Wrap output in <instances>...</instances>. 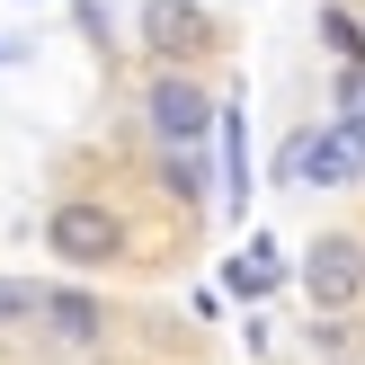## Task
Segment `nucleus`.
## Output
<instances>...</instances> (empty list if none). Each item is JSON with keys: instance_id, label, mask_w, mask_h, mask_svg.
I'll return each mask as SVG.
<instances>
[{"instance_id": "1", "label": "nucleus", "mask_w": 365, "mask_h": 365, "mask_svg": "<svg viewBox=\"0 0 365 365\" xmlns=\"http://www.w3.org/2000/svg\"><path fill=\"white\" fill-rule=\"evenodd\" d=\"M285 187H348L365 170V143H348V125H321V134H294L285 143Z\"/></svg>"}, {"instance_id": "2", "label": "nucleus", "mask_w": 365, "mask_h": 365, "mask_svg": "<svg viewBox=\"0 0 365 365\" xmlns=\"http://www.w3.org/2000/svg\"><path fill=\"white\" fill-rule=\"evenodd\" d=\"M116 241H125V223L107 205H53V223H45V250L53 259H71V267H98V259H116Z\"/></svg>"}, {"instance_id": "3", "label": "nucleus", "mask_w": 365, "mask_h": 365, "mask_svg": "<svg viewBox=\"0 0 365 365\" xmlns=\"http://www.w3.org/2000/svg\"><path fill=\"white\" fill-rule=\"evenodd\" d=\"M303 285H312V303H356V285H365V250L356 241H321L312 250V267H303Z\"/></svg>"}, {"instance_id": "4", "label": "nucleus", "mask_w": 365, "mask_h": 365, "mask_svg": "<svg viewBox=\"0 0 365 365\" xmlns=\"http://www.w3.org/2000/svg\"><path fill=\"white\" fill-rule=\"evenodd\" d=\"M152 125L178 143V152H187V143H205V134H214V98H196L187 81H160V89H152Z\"/></svg>"}, {"instance_id": "5", "label": "nucleus", "mask_w": 365, "mask_h": 365, "mask_svg": "<svg viewBox=\"0 0 365 365\" xmlns=\"http://www.w3.org/2000/svg\"><path fill=\"white\" fill-rule=\"evenodd\" d=\"M241 116H250L241 98H214V134H223V196H232V214H250V134H241Z\"/></svg>"}, {"instance_id": "6", "label": "nucleus", "mask_w": 365, "mask_h": 365, "mask_svg": "<svg viewBox=\"0 0 365 365\" xmlns=\"http://www.w3.org/2000/svg\"><path fill=\"white\" fill-rule=\"evenodd\" d=\"M45 321H53V339H71V348H89V339L107 330V312L89 294H71V285H45Z\"/></svg>"}, {"instance_id": "7", "label": "nucleus", "mask_w": 365, "mask_h": 365, "mask_svg": "<svg viewBox=\"0 0 365 365\" xmlns=\"http://www.w3.org/2000/svg\"><path fill=\"white\" fill-rule=\"evenodd\" d=\"M223 277H232V294H241V303H259V294H267V285H277V277H285V267H277V250H267V241H250V250H241V259H232V267H223Z\"/></svg>"}, {"instance_id": "8", "label": "nucleus", "mask_w": 365, "mask_h": 365, "mask_svg": "<svg viewBox=\"0 0 365 365\" xmlns=\"http://www.w3.org/2000/svg\"><path fill=\"white\" fill-rule=\"evenodd\" d=\"M152 45H170V53H196V45H205V27H196L187 9H170V0H160V9H152Z\"/></svg>"}, {"instance_id": "9", "label": "nucleus", "mask_w": 365, "mask_h": 365, "mask_svg": "<svg viewBox=\"0 0 365 365\" xmlns=\"http://www.w3.org/2000/svg\"><path fill=\"white\" fill-rule=\"evenodd\" d=\"M321 36H330V53H339L348 71H365V27H356L348 9H321Z\"/></svg>"}, {"instance_id": "10", "label": "nucleus", "mask_w": 365, "mask_h": 365, "mask_svg": "<svg viewBox=\"0 0 365 365\" xmlns=\"http://www.w3.org/2000/svg\"><path fill=\"white\" fill-rule=\"evenodd\" d=\"M0 321H45V285H18V277H0Z\"/></svg>"}, {"instance_id": "11", "label": "nucleus", "mask_w": 365, "mask_h": 365, "mask_svg": "<svg viewBox=\"0 0 365 365\" xmlns=\"http://www.w3.org/2000/svg\"><path fill=\"white\" fill-rule=\"evenodd\" d=\"M160 187H170L178 205H205V178H196V160H187V152H178L170 170H160Z\"/></svg>"}]
</instances>
